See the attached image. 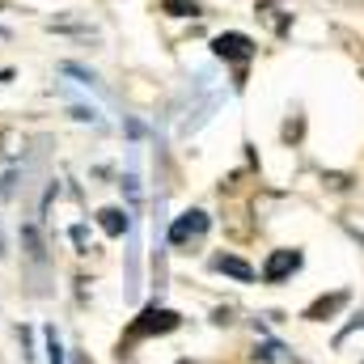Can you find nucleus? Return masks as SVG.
Masks as SVG:
<instances>
[{"mask_svg": "<svg viewBox=\"0 0 364 364\" xmlns=\"http://www.w3.org/2000/svg\"><path fill=\"white\" fill-rule=\"evenodd\" d=\"M203 233H208V212H199V208L195 212H182L178 220L170 225V242L174 246H186L191 237H203Z\"/></svg>", "mask_w": 364, "mask_h": 364, "instance_id": "nucleus-1", "label": "nucleus"}, {"mask_svg": "<svg viewBox=\"0 0 364 364\" xmlns=\"http://www.w3.org/2000/svg\"><path fill=\"white\" fill-rule=\"evenodd\" d=\"M296 267H301V250H272V259L263 267V279L267 284H279V279H288Z\"/></svg>", "mask_w": 364, "mask_h": 364, "instance_id": "nucleus-2", "label": "nucleus"}, {"mask_svg": "<svg viewBox=\"0 0 364 364\" xmlns=\"http://www.w3.org/2000/svg\"><path fill=\"white\" fill-rule=\"evenodd\" d=\"M212 51H216L220 60H250V55H255V43H250L246 34H216Z\"/></svg>", "mask_w": 364, "mask_h": 364, "instance_id": "nucleus-3", "label": "nucleus"}, {"mask_svg": "<svg viewBox=\"0 0 364 364\" xmlns=\"http://www.w3.org/2000/svg\"><path fill=\"white\" fill-rule=\"evenodd\" d=\"M174 326H178V314L153 305V309H144V322H136V335H153V331L166 335V331H174Z\"/></svg>", "mask_w": 364, "mask_h": 364, "instance_id": "nucleus-4", "label": "nucleus"}, {"mask_svg": "<svg viewBox=\"0 0 364 364\" xmlns=\"http://www.w3.org/2000/svg\"><path fill=\"white\" fill-rule=\"evenodd\" d=\"M212 267H216V272H225V275H233V279H242V284H250V279H255V267H250V263H242V259H233V255H216V259H212Z\"/></svg>", "mask_w": 364, "mask_h": 364, "instance_id": "nucleus-5", "label": "nucleus"}, {"mask_svg": "<svg viewBox=\"0 0 364 364\" xmlns=\"http://www.w3.org/2000/svg\"><path fill=\"white\" fill-rule=\"evenodd\" d=\"M127 225H132V220H127V212H123V208H106V212H102V229H106L110 237L127 233Z\"/></svg>", "mask_w": 364, "mask_h": 364, "instance_id": "nucleus-6", "label": "nucleus"}, {"mask_svg": "<svg viewBox=\"0 0 364 364\" xmlns=\"http://www.w3.org/2000/svg\"><path fill=\"white\" fill-rule=\"evenodd\" d=\"M43 339H47V364H64V348H60L55 326H47V331H43Z\"/></svg>", "mask_w": 364, "mask_h": 364, "instance_id": "nucleus-7", "label": "nucleus"}, {"mask_svg": "<svg viewBox=\"0 0 364 364\" xmlns=\"http://www.w3.org/2000/svg\"><path fill=\"white\" fill-rule=\"evenodd\" d=\"M343 301H348V292H335L331 301H318V305L309 309V318H314V322H322V314H335V309H339Z\"/></svg>", "mask_w": 364, "mask_h": 364, "instance_id": "nucleus-8", "label": "nucleus"}, {"mask_svg": "<svg viewBox=\"0 0 364 364\" xmlns=\"http://www.w3.org/2000/svg\"><path fill=\"white\" fill-rule=\"evenodd\" d=\"M64 73H68V77H77V81H81V85H97V77H93V73H85V68H81V64H73V60H68V64H64Z\"/></svg>", "mask_w": 364, "mask_h": 364, "instance_id": "nucleus-9", "label": "nucleus"}, {"mask_svg": "<svg viewBox=\"0 0 364 364\" xmlns=\"http://www.w3.org/2000/svg\"><path fill=\"white\" fill-rule=\"evenodd\" d=\"M73 119H81V123H97V114H93L90 106H73Z\"/></svg>", "mask_w": 364, "mask_h": 364, "instance_id": "nucleus-10", "label": "nucleus"}, {"mask_svg": "<svg viewBox=\"0 0 364 364\" xmlns=\"http://www.w3.org/2000/svg\"><path fill=\"white\" fill-rule=\"evenodd\" d=\"M356 326H364V314H360V318H356V322H352V326H348V331H343V335H339V343H343V339H348V335H352Z\"/></svg>", "mask_w": 364, "mask_h": 364, "instance_id": "nucleus-11", "label": "nucleus"}]
</instances>
